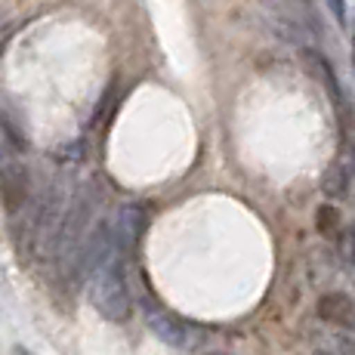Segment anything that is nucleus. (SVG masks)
Segmentation results:
<instances>
[{"mask_svg":"<svg viewBox=\"0 0 355 355\" xmlns=\"http://www.w3.org/2000/svg\"><path fill=\"white\" fill-rule=\"evenodd\" d=\"M90 303L96 306V312L108 322L124 324L133 315V297H130L127 284V257L114 248V254L93 272L90 278Z\"/></svg>","mask_w":355,"mask_h":355,"instance_id":"nucleus-1","label":"nucleus"},{"mask_svg":"<svg viewBox=\"0 0 355 355\" xmlns=\"http://www.w3.org/2000/svg\"><path fill=\"white\" fill-rule=\"evenodd\" d=\"M146 322L152 327V334L161 340V343L167 346H176V349H186V346L195 343L198 331L189 322H182L180 315H173V312L161 309L158 303H152V300H146Z\"/></svg>","mask_w":355,"mask_h":355,"instance_id":"nucleus-2","label":"nucleus"},{"mask_svg":"<svg viewBox=\"0 0 355 355\" xmlns=\"http://www.w3.org/2000/svg\"><path fill=\"white\" fill-rule=\"evenodd\" d=\"M146 223H148V210L142 207V204H124V207L118 210V216H114V223H112L114 248H118L127 259L136 254V248H139V238H142V232H146Z\"/></svg>","mask_w":355,"mask_h":355,"instance_id":"nucleus-3","label":"nucleus"},{"mask_svg":"<svg viewBox=\"0 0 355 355\" xmlns=\"http://www.w3.org/2000/svg\"><path fill=\"white\" fill-rule=\"evenodd\" d=\"M315 312L324 324H334L340 331H355V300L343 291H327L318 297Z\"/></svg>","mask_w":355,"mask_h":355,"instance_id":"nucleus-4","label":"nucleus"},{"mask_svg":"<svg viewBox=\"0 0 355 355\" xmlns=\"http://www.w3.org/2000/svg\"><path fill=\"white\" fill-rule=\"evenodd\" d=\"M352 173H355V155H349V158H337L331 167H327V173L322 180V192L327 198H334V201H343L352 189Z\"/></svg>","mask_w":355,"mask_h":355,"instance_id":"nucleus-5","label":"nucleus"},{"mask_svg":"<svg viewBox=\"0 0 355 355\" xmlns=\"http://www.w3.org/2000/svg\"><path fill=\"white\" fill-rule=\"evenodd\" d=\"M337 250H340V263H343V269L355 278V223H352V226H346L343 232H340Z\"/></svg>","mask_w":355,"mask_h":355,"instance_id":"nucleus-6","label":"nucleus"},{"mask_svg":"<svg viewBox=\"0 0 355 355\" xmlns=\"http://www.w3.org/2000/svg\"><path fill=\"white\" fill-rule=\"evenodd\" d=\"M315 226H318L322 235H337V232H340V214H337V207H334V204H324V207H318Z\"/></svg>","mask_w":355,"mask_h":355,"instance_id":"nucleus-7","label":"nucleus"},{"mask_svg":"<svg viewBox=\"0 0 355 355\" xmlns=\"http://www.w3.org/2000/svg\"><path fill=\"white\" fill-rule=\"evenodd\" d=\"M337 355H355V334L349 331L337 334Z\"/></svg>","mask_w":355,"mask_h":355,"instance_id":"nucleus-8","label":"nucleus"},{"mask_svg":"<svg viewBox=\"0 0 355 355\" xmlns=\"http://www.w3.org/2000/svg\"><path fill=\"white\" fill-rule=\"evenodd\" d=\"M327 6H331L334 19H337V22L346 28V0H327Z\"/></svg>","mask_w":355,"mask_h":355,"instance_id":"nucleus-9","label":"nucleus"},{"mask_svg":"<svg viewBox=\"0 0 355 355\" xmlns=\"http://www.w3.org/2000/svg\"><path fill=\"white\" fill-rule=\"evenodd\" d=\"M12 355H37V352H31L28 346H19V343H16V346H12Z\"/></svg>","mask_w":355,"mask_h":355,"instance_id":"nucleus-10","label":"nucleus"},{"mask_svg":"<svg viewBox=\"0 0 355 355\" xmlns=\"http://www.w3.org/2000/svg\"><path fill=\"white\" fill-rule=\"evenodd\" d=\"M312 355H337V352H331V349H315Z\"/></svg>","mask_w":355,"mask_h":355,"instance_id":"nucleus-11","label":"nucleus"},{"mask_svg":"<svg viewBox=\"0 0 355 355\" xmlns=\"http://www.w3.org/2000/svg\"><path fill=\"white\" fill-rule=\"evenodd\" d=\"M207 355H229V352H207Z\"/></svg>","mask_w":355,"mask_h":355,"instance_id":"nucleus-12","label":"nucleus"},{"mask_svg":"<svg viewBox=\"0 0 355 355\" xmlns=\"http://www.w3.org/2000/svg\"><path fill=\"white\" fill-rule=\"evenodd\" d=\"M352 62H355V50H352Z\"/></svg>","mask_w":355,"mask_h":355,"instance_id":"nucleus-13","label":"nucleus"}]
</instances>
